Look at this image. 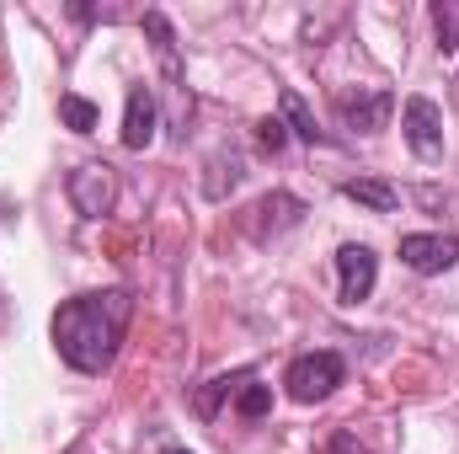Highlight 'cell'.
Returning a JSON list of instances; mask_svg holds the SVG:
<instances>
[{
  "instance_id": "cell-1",
  "label": "cell",
  "mask_w": 459,
  "mask_h": 454,
  "mask_svg": "<svg viewBox=\"0 0 459 454\" xmlns=\"http://www.w3.org/2000/svg\"><path fill=\"white\" fill-rule=\"evenodd\" d=\"M134 316V294L128 289H97V294H75L54 310V347L75 374H102L113 369L123 332Z\"/></svg>"
},
{
  "instance_id": "cell-2",
  "label": "cell",
  "mask_w": 459,
  "mask_h": 454,
  "mask_svg": "<svg viewBox=\"0 0 459 454\" xmlns=\"http://www.w3.org/2000/svg\"><path fill=\"white\" fill-rule=\"evenodd\" d=\"M342 374H347V363L332 347H321V353H299V358L289 363L283 385H289V396H294L299 406H316V401H326V396L342 385Z\"/></svg>"
},
{
  "instance_id": "cell-3",
  "label": "cell",
  "mask_w": 459,
  "mask_h": 454,
  "mask_svg": "<svg viewBox=\"0 0 459 454\" xmlns=\"http://www.w3.org/2000/svg\"><path fill=\"white\" fill-rule=\"evenodd\" d=\"M65 193H70V204H75V214H81V220H102V214L113 209V198H117L113 166H102V161L75 166V171H70V182H65Z\"/></svg>"
},
{
  "instance_id": "cell-4",
  "label": "cell",
  "mask_w": 459,
  "mask_h": 454,
  "mask_svg": "<svg viewBox=\"0 0 459 454\" xmlns=\"http://www.w3.org/2000/svg\"><path fill=\"white\" fill-rule=\"evenodd\" d=\"M401 134H406V144H411L417 161H444V113H438V102L406 97V108H401Z\"/></svg>"
},
{
  "instance_id": "cell-5",
  "label": "cell",
  "mask_w": 459,
  "mask_h": 454,
  "mask_svg": "<svg viewBox=\"0 0 459 454\" xmlns=\"http://www.w3.org/2000/svg\"><path fill=\"white\" fill-rule=\"evenodd\" d=\"M401 262L422 278L449 273L459 262V235H401Z\"/></svg>"
},
{
  "instance_id": "cell-6",
  "label": "cell",
  "mask_w": 459,
  "mask_h": 454,
  "mask_svg": "<svg viewBox=\"0 0 459 454\" xmlns=\"http://www.w3.org/2000/svg\"><path fill=\"white\" fill-rule=\"evenodd\" d=\"M379 284V257L368 246H342L337 251V289H342V305H358L368 300Z\"/></svg>"
},
{
  "instance_id": "cell-7",
  "label": "cell",
  "mask_w": 459,
  "mask_h": 454,
  "mask_svg": "<svg viewBox=\"0 0 459 454\" xmlns=\"http://www.w3.org/2000/svg\"><path fill=\"white\" fill-rule=\"evenodd\" d=\"M155 139V92L150 86H128L123 102V150H144Z\"/></svg>"
},
{
  "instance_id": "cell-8",
  "label": "cell",
  "mask_w": 459,
  "mask_h": 454,
  "mask_svg": "<svg viewBox=\"0 0 459 454\" xmlns=\"http://www.w3.org/2000/svg\"><path fill=\"white\" fill-rule=\"evenodd\" d=\"M390 108H395L390 92H368V97H342V102H337L342 123L347 128H358V134H379V128L390 123Z\"/></svg>"
},
{
  "instance_id": "cell-9",
  "label": "cell",
  "mask_w": 459,
  "mask_h": 454,
  "mask_svg": "<svg viewBox=\"0 0 459 454\" xmlns=\"http://www.w3.org/2000/svg\"><path fill=\"white\" fill-rule=\"evenodd\" d=\"M144 32L155 38V59H160V70H166L171 92H177V97H182V108H187V86H182V59H177V32H171V22H166L160 11H144Z\"/></svg>"
},
{
  "instance_id": "cell-10",
  "label": "cell",
  "mask_w": 459,
  "mask_h": 454,
  "mask_svg": "<svg viewBox=\"0 0 459 454\" xmlns=\"http://www.w3.org/2000/svg\"><path fill=\"white\" fill-rule=\"evenodd\" d=\"M342 198L363 204V209H374V214H395V209H401V193H395L390 182H379V177H358V182H342Z\"/></svg>"
},
{
  "instance_id": "cell-11",
  "label": "cell",
  "mask_w": 459,
  "mask_h": 454,
  "mask_svg": "<svg viewBox=\"0 0 459 454\" xmlns=\"http://www.w3.org/2000/svg\"><path fill=\"white\" fill-rule=\"evenodd\" d=\"M299 214H305V204L294 198V193H273V198H262L256 204V235H278V230H289V225H299Z\"/></svg>"
},
{
  "instance_id": "cell-12",
  "label": "cell",
  "mask_w": 459,
  "mask_h": 454,
  "mask_svg": "<svg viewBox=\"0 0 459 454\" xmlns=\"http://www.w3.org/2000/svg\"><path fill=\"white\" fill-rule=\"evenodd\" d=\"M278 108H283V128H289V134H299L305 144H326V128H321L316 113L299 102V92H283V97H278Z\"/></svg>"
},
{
  "instance_id": "cell-13",
  "label": "cell",
  "mask_w": 459,
  "mask_h": 454,
  "mask_svg": "<svg viewBox=\"0 0 459 454\" xmlns=\"http://www.w3.org/2000/svg\"><path fill=\"white\" fill-rule=\"evenodd\" d=\"M246 380H251V369L220 374V380H214V385H209V390L198 396V412H204V417H214V412H220V401H225V396H240V385H246Z\"/></svg>"
},
{
  "instance_id": "cell-14",
  "label": "cell",
  "mask_w": 459,
  "mask_h": 454,
  "mask_svg": "<svg viewBox=\"0 0 459 454\" xmlns=\"http://www.w3.org/2000/svg\"><path fill=\"white\" fill-rule=\"evenodd\" d=\"M235 412L240 417H267L273 412V385H256V374L240 385V396H235Z\"/></svg>"
},
{
  "instance_id": "cell-15",
  "label": "cell",
  "mask_w": 459,
  "mask_h": 454,
  "mask_svg": "<svg viewBox=\"0 0 459 454\" xmlns=\"http://www.w3.org/2000/svg\"><path fill=\"white\" fill-rule=\"evenodd\" d=\"M59 118H65L75 134H91V128H97V108H91L86 97H59Z\"/></svg>"
},
{
  "instance_id": "cell-16",
  "label": "cell",
  "mask_w": 459,
  "mask_h": 454,
  "mask_svg": "<svg viewBox=\"0 0 459 454\" xmlns=\"http://www.w3.org/2000/svg\"><path fill=\"white\" fill-rule=\"evenodd\" d=\"M283 144H289V128H283V118H262V123H256V150H262V155H278Z\"/></svg>"
},
{
  "instance_id": "cell-17",
  "label": "cell",
  "mask_w": 459,
  "mask_h": 454,
  "mask_svg": "<svg viewBox=\"0 0 459 454\" xmlns=\"http://www.w3.org/2000/svg\"><path fill=\"white\" fill-rule=\"evenodd\" d=\"M433 22H438V38H444V43H438V48H444V54H449V48H455V32H459L455 11H444V5H438V11H433Z\"/></svg>"
},
{
  "instance_id": "cell-18",
  "label": "cell",
  "mask_w": 459,
  "mask_h": 454,
  "mask_svg": "<svg viewBox=\"0 0 459 454\" xmlns=\"http://www.w3.org/2000/svg\"><path fill=\"white\" fill-rule=\"evenodd\" d=\"M326 454H368V450H363V444H358L352 433H337V439L326 444Z\"/></svg>"
},
{
  "instance_id": "cell-19",
  "label": "cell",
  "mask_w": 459,
  "mask_h": 454,
  "mask_svg": "<svg viewBox=\"0 0 459 454\" xmlns=\"http://www.w3.org/2000/svg\"><path fill=\"white\" fill-rule=\"evenodd\" d=\"M160 454H193V450H182V444H166V450H160Z\"/></svg>"
}]
</instances>
